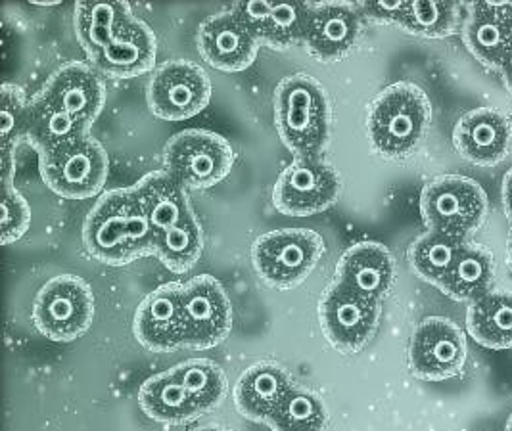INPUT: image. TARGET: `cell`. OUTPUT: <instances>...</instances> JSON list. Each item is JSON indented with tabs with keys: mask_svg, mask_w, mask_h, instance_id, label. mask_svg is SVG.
Here are the masks:
<instances>
[{
	"mask_svg": "<svg viewBox=\"0 0 512 431\" xmlns=\"http://www.w3.org/2000/svg\"><path fill=\"white\" fill-rule=\"evenodd\" d=\"M210 98L208 73L185 60L163 64L148 85L150 110L167 121H183L200 114Z\"/></svg>",
	"mask_w": 512,
	"mask_h": 431,
	"instance_id": "cell-13",
	"label": "cell"
},
{
	"mask_svg": "<svg viewBox=\"0 0 512 431\" xmlns=\"http://www.w3.org/2000/svg\"><path fill=\"white\" fill-rule=\"evenodd\" d=\"M156 56L158 41L154 31L139 18L131 16L93 64L108 75L131 79L154 68Z\"/></svg>",
	"mask_w": 512,
	"mask_h": 431,
	"instance_id": "cell-20",
	"label": "cell"
},
{
	"mask_svg": "<svg viewBox=\"0 0 512 431\" xmlns=\"http://www.w3.org/2000/svg\"><path fill=\"white\" fill-rule=\"evenodd\" d=\"M177 380L187 389L200 414L217 409L227 397V378L219 364L208 359H192L173 368Z\"/></svg>",
	"mask_w": 512,
	"mask_h": 431,
	"instance_id": "cell-30",
	"label": "cell"
},
{
	"mask_svg": "<svg viewBox=\"0 0 512 431\" xmlns=\"http://www.w3.org/2000/svg\"><path fill=\"white\" fill-rule=\"evenodd\" d=\"M453 144L474 165H497L511 152V121L499 110L476 108L457 121Z\"/></svg>",
	"mask_w": 512,
	"mask_h": 431,
	"instance_id": "cell-17",
	"label": "cell"
},
{
	"mask_svg": "<svg viewBox=\"0 0 512 431\" xmlns=\"http://www.w3.org/2000/svg\"><path fill=\"white\" fill-rule=\"evenodd\" d=\"M505 431H512V416H511V420H509V422H507V430Z\"/></svg>",
	"mask_w": 512,
	"mask_h": 431,
	"instance_id": "cell-42",
	"label": "cell"
},
{
	"mask_svg": "<svg viewBox=\"0 0 512 431\" xmlns=\"http://www.w3.org/2000/svg\"><path fill=\"white\" fill-rule=\"evenodd\" d=\"M465 246L466 238L463 236L428 228V232L411 244L409 263L422 280L438 286Z\"/></svg>",
	"mask_w": 512,
	"mask_h": 431,
	"instance_id": "cell-29",
	"label": "cell"
},
{
	"mask_svg": "<svg viewBox=\"0 0 512 431\" xmlns=\"http://www.w3.org/2000/svg\"><path fill=\"white\" fill-rule=\"evenodd\" d=\"M380 303L332 282L319 303V320L328 343L342 353H359L373 340Z\"/></svg>",
	"mask_w": 512,
	"mask_h": 431,
	"instance_id": "cell-11",
	"label": "cell"
},
{
	"mask_svg": "<svg viewBox=\"0 0 512 431\" xmlns=\"http://www.w3.org/2000/svg\"><path fill=\"white\" fill-rule=\"evenodd\" d=\"M507 250H509V257H511L512 261V228L511 232H509V242H507Z\"/></svg>",
	"mask_w": 512,
	"mask_h": 431,
	"instance_id": "cell-41",
	"label": "cell"
},
{
	"mask_svg": "<svg viewBox=\"0 0 512 431\" xmlns=\"http://www.w3.org/2000/svg\"><path fill=\"white\" fill-rule=\"evenodd\" d=\"M342 194V181L323 158H296L280 173L273 204L284 215L307 217L328 209Z\"/></svg>",
	"mask_w": 512,
	"mask_h": 431,
	"instance_id": "cell-9",
	"label": "cell"
},
{
	"mask_svg": "<svg viewBox=\"0 0 512 431\" xmlns=\"http://www.w3.org/2000/svg\"><path fill=\"white\" fill-rule=\"evenodd\" d=\"M432 123V106L417 85L401 81L378 94L369 112L367 131L378 154L401 159L413 154Z\"/></svg>",
	"mask_w": 512,
	"mask_h": 431,
	"instance_id": "cell-3",
	"label": "cell"
},
{
	"mask_svg": "<svg viewBox=\"0 0 512 431\" xmlns=\"http://www.w3.org/2000/svg\"><path fill=\"white\" fill-rule=\"evenodd\" d=\"M233 146L217 133L188 129L163 148V171L183 188H210L233 169Z\"/></svg>",
	"mask_w": 512,
	"mask_h": 431,
	"instance_id": "cell-6",
	"label": "cell"
},
{
	"mask_svg": "<svg viewBox=\"0 0 512 431\" xmlns=\"http://www.w3.org/2000/svg\"><path fill=\"white\" fill-rule=\"evenodd\" d=\"M267 424L273 431H325L328 410L315 393L292 387Z\"/></svg>",
	"mask_w": 512,
	"mask_h": 431,
	"instance_id": "cell-32",
	"label": "cell"
},
{
	"mask_svg": "<svg viewBox=\"0 0 512 431\" xmlns=\"http://www.w3.org/2000/svg\"><path fill=\"white\" fill-rule=\"evenodd\" d=\"M181 286L163 284L142 299L135 313V336L148 351L169 353L185 345Z\"/></svg>",
	"mask_w": 512,
	"mask_h": 431,
	"instance_id": "cell-15",
	"label": "cell"
},
{
	"mask_svg": "<svg viewBox=\"0 0 512 431\" xmlns=\"http://www.w3.org/2000/svg\"><path fill=\"white\" fill-rule=\"evenodd\" d=\"M495 265L489 251L466 244L459 251L455 263L443 276L438 288L443 294L457 301H478L493 292Z\"/></svg>",
	"mask_w": 512,
	"mask_h": 431,
	"instance_id": "cell-26",
	"label": "cell"
},
{
	"mask_svg": "<svg viewBox=\"0 0 512 431\" xmlns=\"http://www.w3.org/2000/svg\"><path fill=\"white\" fill-rule=\"evenodd\" d=\"M463 41L482 64L499 68L512 46V20L493 12L486 2H474L466 20Z\"/></svg>",
	"mask_w": 512,
	"mask_h": 431,
	"instance_id": "cell-24",
	"label": "cell"
},
{
	"mask_svg": "<svg viewBox=\"0 0 512 431\" xmlns=\"http://www.w3.org/2000/svg\"><path fill=\"white\" fill-rule=\"evenodd\" d=\"M334 282L353 294L380 303L396 282L394 255L382 244L359 242L338 261Z\"/></svg>",
	"mask_w": 512,
	"mask_h": 431,
	"instance_id": "cell-18",
	"label": "cell"
},
{
	"mask_svg": "<svg viewBox=\"0 0 512 431\" xmlns=\"http://www.w3.org/2000/svg\"><path fill=\"white\" fill-rule=\"evenodd\" d=\"M365 14L359 4L325 2L311 4L305 31L309 52L323 62H336L348 56L357 45Z\"/></svg>",
	"mask_w": 512,
	"mask_h": 431,
	"instance_id": "cell-14",
	"label": "cell"
},
{
	"mask_svg": "<svg viewBox=\"0 0 512 431\" xmlns=\"http://www.w3.org/2000/svg\"><path fill=\"white\" fill-rule=\"evenodd\" d=\"M2 223L0 240L4 246L20 240L31 223V209L12 181H2Z\"/></svg>",
	"mask_w": 512,
	"mask_h": 431,
	"instance_id": "cell-36",
	"label": "cell"
},
{
	"mask_svg": "<svg viewBox=\"0 0 512 431\" xmlns=\"http://www.w3.org/2000/svg\"><path fill=\"white\" fill-rule=\"evenodd\" d=\"M133 16L127 2H77L75 4V33L79 45L94 62L100 52L110 45L119 27Z\"/></svg>",
	"mask_w": 512,
	"mask_h": 431,
	"instance_id": "cell-27",
	"label": "cell"
},
{
	"mask_svg": "<svg viewBox=\"0 0 512 431\" xmlns=\"http://www.w3.org/2000/svg\"><path fill=\"white\" fill-rule=\"evenodd\" d=\"M466 363L463 330L449 318H424L409 345V368L426 382H442L461 374Z\"/></svg>",
	"mask_w": 512,
	"mask_h": 431,
	"instance_id": "cell-12",
	"label": "cell"
},
{
	"mask_svg": "<svg viewBox=\"0 0 512 431\" xmlns=\"http://www.w3.org/2000/svg\"><path fill=\"white\" fill-rule=\"evenodd\" d=\"M292 387L290 376L279 364H256L234 387V405L244 418L267 422Z\"/></svg>",
	"mask_w": 512,
	"mask_h": 431,
	"instance_id": "cell-21",
	"label": "cell"
},
{
	"mask_svg": "<svg viewBox=\"0 0 512 431\" xmlns=\"http://www.w3.org/2000/svg\"><path fill=\"white\" fill-rule=\"evenodd\" d=\"M457 25V4L438 0H415L407 2V12L401 27L413 35L442 39Z\"/></svg>",
	"mask_w": 512,
	"mask_h": 431,
	"instance_id": "cell-34",
	"label": "cell"
},
{
	"mask_svg": "<svg viewBox=\"0 0 512 431\" xmlns=\"http://www.w3.org/2000/svg\"><path fill=\"white\" fill-rule=\"evenodd\" d=\"M139 405L148 418L173 426L187 424L200 416V410L173 370L156 374L140 386Z\"/></svg>",
	"mask_w": 512,
	"mask_h": 431,
	"instance_id": "cell-25",
	"label": "cell"
},
{
	"mask_svg": "<svg viewBox=\"0 0 512 431\" xmlns=\"http://www.w3.org/2000/svg\"><path fill=\"white\" fill-rule=\"evenodd\" d=\"M43 92L87 129H91L106 102L104 81L93 68L81 62L56 69Z\"/></svg>",
	"mask_w": 512,
	"mask_h": 431,
	"instance_id": "cell-19",
	"label": "cell"
},
{
	"mask_svg": "<svg viewBox=\"0 0 512 431\" xmlns=\"http://www.w3.org/2000/svg\"><path fill=\"white\" fill-rule=\"evenodd\" d=\"M503 207L512 223V169L503 179Z\"/></svg>",
	"mask_w": 512,
	"mask_h": 431,
	"instance_id": "cell-38",
	"label": "cell"
},
{
	"mask_svg": "<svg viewBox=\"0 0 512 431\" xmlns=\"http://www.w3.org/2000/svg\"><path fill=\"white\" fill-rule=\"evenodd\" d=\"M499 71H501V75H503V81H505L507 89L512 92V46L507 50L505 58L501 60Z\"/></svg>",
	"mask_w": 512,
	"mask_h": 431,
	"instance_id": "cell-39",
	"label": "cell"
},
{
	"mask_svg": "<svg viewBox=\"0 0 512 431\" xmlns=\"http://www.w3.org/2000/svg\"><path fill=\"white\" fill-rule=\"evenodd\" d=\"M185 317V345L211 349L229 338L233 328V305L223 286L202 274L181 286Z\"/></svg>",
	"mask_w": 512,
	"mask_h": 431,
	"instance_id": "cell-10",
	"label": "cell"
},
{
	"mask_svg": "<svg viewBox=\"0 0 512 431\" xmlns=\"http://www.w3.org/2000/svg\"><path fill=\"white\" fill-rule=\"evenodd\" d=\"M2 106H0V138H2V156H12L16 144L27 137L29 125V102L25 92L18 85L6 83L2 87Z\"/></svg>",
	"mask_w": 512,
	"mask_h": 431,
	"instance_id": "cell-35",
	"label": "cell"
},
{
	"mask_svg": "<svg viewBox=\"0 0 512 431\" xmlns=\"http://www.w3.org/2000/svg\"><path fill=\"white\" fill-rule=\"evenodd\" d=\"M89 137V129L62 110L41 91L29 102L27 140L41 154L56 150L77 138Z\"/></svg>",
	"mask_w": 512,
	"mask_h": 431,
	"instance_id": "cell-23",
	"label": "cell"
},
{
	"mask_svg": "<svg viewBox=\"0 0 512 431\" xmlns=\"http://www.w3.org/2000/svg\"><path fill=\"white\" fill-rule=\"evenodd\" d=\"M466 328L474 340L488 349L512 347V294L489 292L470 303Z\"/></svg>",
	"mask_w": 512,
	"mask_h": 431,
	"instance_id": "cell-28",
	"label": "cell"
},
{
	"mask_svg": "<svg viewBox=\"0 0 512 431\" xmlns=\"http://www.w3.org/2000/svg\"><path fill=\"white\" fill-rule=\"evenodd\" d=\"M93 318V290L73 274L48 280L33 303V324L48 340H77L91 328Z\"/></svg>",
	"mask_w": 512,
	"mask_h": 431,
	"instance_id": "cell-8",
	"label": "cell"
},
{
	"mask_svg": "<svg viewBox=\"0 0 512 431\" xmlns=\"http://www.w3.org/2000/svg\"><path fill=\"white\" fill-rule=\"evenodd\" d=\"M275 123L280 140L296 158H323L332 127L325 87L307 73L284 77L275 91Z\"/></svg>",
	"mask_w": 512,
	"mask_h": 431,
	"instance_id": "cell-2",
	"label": "cell"
},
{
	"mask_svg": "<svg viewBox=\"0 0 512 431\" xmlns=\"http://www.w3.org/2000/svg\"><path fill=\"white\" fill-rule=\"evenodd\" d=\"M39 167L52 192L68 200H87L102 192L110 158L98 140L83 137L41 154Z\"/></svg>",
	"mask_w": 512,
	"mask_h": 431,
	"instance_id": "cell-5",
	"label": "cell"
},
{
	"mask_svg": "<svg viewBox=\"0 0 512 431\" xmlns=\"http://www.w3.org/2000/svg\"><path fill=\"white\" fill-rule=\"evenodd\" d=\"M311 4L307 2H271L259 41L277 48H288L305 41Z\"/></svg>",
	"mask_w": 512,
	"mask_h": 431,
	"instance_id": "cell-33",
	"label": "cell"
},
{
	"mask_svg": "<svg viewBox=\"0 0 512 431\" xmlns=\"http://www.w3.org/2000/svg\"><path fill=\"white\" fill-rule=\"evenodd\" d=\"M420 215L430 230L466 238L484 223L488 196L478 182L468 177L443 175L422 188Z\"/></svg>",
	"mask_w": 512,
	"mask_h": 431,
	"instance_id": "cell-7",
	"label": "cell"
},
{
	"mask_svg": "<svg viewBox=\"0 0 512 431\" xmlns=\"http://www.w3.org/2000/svg\"><path fill=\"white\" fill-rule=\"evenodd\" d=\"M85 248L106 265H129L156 253V232L133 186L104 194L83 227Z\"/></svg>",
	"mask_w": 512,
	"mask_h": 431,
	"instance_id": "cell-1",
	"label": "cell"
},
{
	"mask_svg": "<svg viewBox=\"0 0 512 431\" xmlns=\"http://www.w3.org/2000/svg\"><path fill=\"white\" fill-rule=\"evenodd\" d=\"M194 431H231L227 430V428H221V426H206V428H200V430Z\"/></svg>",
	"mask_w": 512,
	"mask_h": 431,
	"instance_id": "cell-40",
	"label": "cell"
},
{
	"mask_svg": "<svg viewBox=\"0 0 512 431\" xmlns=\"http://www.w3.org/2000/svg\"><path fill=\"white\" fill-rule=\"evenodd\" d=\"M325 255L323 238L307 228H280L259 236L252 248L257 276L279 290L300 286Z\"/></svg>",
	"mask_w": 512,
	"mask_h": 431,
	"instance_id": "cell-4",
	"label": "cell"
},
{
	"mask_svg": "<svg viewBox=\"0 0 512 431\" xmlns=\"http://www.w3.org/2000/svg\"><path fill=\"white\" fill-rule=\"evenodd\" d=\"M204 250V232L196 215H190L183 223L163 230L156 238V255L173 273L190 271Z\"/></svg>",
	"mask_w": 512,
	"mask_h": 431,
	"instance_id": "cell-31",
	"label": "cell"
},
{
	"mask_svg": "<svg viewBox=\"0 0 512 431\" xmlns=\"http://www.w3.org/2000/svg\"><path fill=\"white\" fill-rule=\"evenodd\" d=\"M133 190L148 215L156 238L163 230L175 227L194 215L185 188L173 181L165 171H156L142 177L133 186Z\"/></svg>",
	"mask_w": 512,
	"mask_h": 431,
	"instance_id": "cell-22",
	"label": "cell"
},
{
	"mask_svg": "<svg viewBox=\"0 0 512 431\" xmlns=\"http://www.w3.org/2000/svg\"><path fill=\"white\" fill-rule=\"evenodd\" d=\"M365 18L380 23H397L401 25L405 12H407V2H386V0H374V2H361L359 4Z\"/></svg>",
	"mask_w": 512,
	"mask_h": 431,
	"instance_id": "cell-37",
	"label": "cell"
},
{
	"mask_svg": "<svg viewBox=\"0 0 512 431\" xmlns=\"http://www.w3.org/2000/svg\"><path fill=\"white\" fill-rule=\"evenodd\" d=\"M259 43L256 33L234 14L233 8L210 16L198 31V46L204 60L223 71L250 68Z\"/></svg>",
	"mask_w": 512,
	"mask_h": 431,
	"instance_id": "cell-16",
	"label": "cell"
}]
</instances>
